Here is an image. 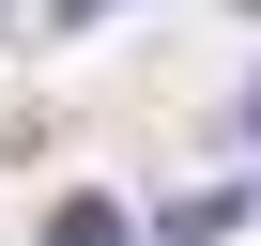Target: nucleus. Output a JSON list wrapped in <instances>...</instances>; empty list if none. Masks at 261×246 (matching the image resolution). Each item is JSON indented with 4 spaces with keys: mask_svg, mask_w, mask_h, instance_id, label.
Segmentation results:
<instances>
[{
    "mask_svg": "<svg viewBox=\"0 0 261 246\" xmlns=\"http://www.w3.org/2000/svg\"><path fill=\"white\" fill-rule=\"evenodd\" d=\"M246 215H261V185H200V200H169V215H154V246H230Z\"/></svg>",
    "mask_w": 261,
    "mask_h": 246,
    "instance_id": "f257e3e1",
    "label": "nucleus"
},
{
    "mask_svg": "<svg viewBox=\"0 0 261 246\" xmlns=\"http://www.w3.org/2000/svg\"><path fill=\"white\" fill-rule=\"evenodd\" d=\"M46 246H139V231H123V200H62V215H46Z\"/></svg>",
    "mask_w": 261,
    "mask_h": 246,
    "instance_id": "f03ea898",
    "label": "nucleus"
},
{
    "mask_svg": "<svg viewBox=\"0 0 261 246\" xmlns=\"http://www.w3.org/2000/svg\"><path fill=\"white\" fill-rule=\"evenodd\" d=\"M92 16H123V0H62V31H92Z\"/></svg>",
    "mask_w": 261,
    "mask_h": 246,
    "instance_id": "7ed1b4c3",
    "label": "nucleus"
},
{
    "mask_svg": "<svg viewBox=\"0 0 261 246\" xmlns=\"http://www.w3.org/2000/svg\"><path fill=\"white\" fill-rule=\"evenodd\" d=\"M246 139H261V92H246Z\"/></svg>",
    "mask_w": 261,
    "mask_h": 246,
    "instance_id": "20e7f679",
    "label": "nucleus"
},
{
    "mask_svg": "<svg viewBox=\"0 0 261 246\" xmlns=\"http://www.w3.org/2000/svg\"><path fill=\"white\" fill-rule=\"evenodd\" d=\"M0 16H16V0H0Z\"/></svg>",
    "mask_w": 261,
    "mask_h": 246,
    "instance_id": "39448f33",
    "label": "nucleus"
}]
</instances>
